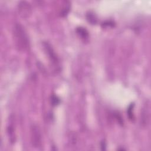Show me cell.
I'll return each mask as SVG.
<instances>
[{
    "label": "cell",
    "instance_id": "cell-1",
    "mask_svg": "<svg viewBox=\"0 0 151 151\" xmlns=\"http://www.w3.org/2000/svg\"><path fill=\"white\" fill-rule=\"evenodd\" d=\"M12 36L15 46L20 51H25L29 47L28 35L24 27L20 23H15L12 29Z\"/></svg>",
    "mask_w": 151,
    "mask_h": 151
},
{
    "label": "cell",
    "instance_id": "cell-2",
    "mask_svg": "<svg viewBox=\"0 0 151 151\" xmlns=\"http://www.w3.org/2000/svg\"><path fill=\"white\" fill-rule=\"evenodd\" d=\"M31 142L34 147H39L42 145V136L40 128L36 124H32L30 129Z\"/></svg>",
    "mask_w": 151,
    "mask_h": 151
},
{
    "label": "cell",
    "instance_id": "cell-3",
    "mask_svg": "<svg viewBox=\"0 0 151 151\" xmlns=\"http://www.w3.org/2000/svg\"><path fill=\"white\" fill-rule=\"evenodd\" d=\"M42 45L45 51V53L48 55L49 60H50L51 63L54 65V67L57 68L59 65V60L54 49L52 48L51 45L48 42H43Z\"/></svg>",
    "mask_w": 151,
    "mask_h": 151
},
{
    "label": "cell",
    "instance_id": "cell-4",
    "mask_svg": "<svg viewBox=\"0 0 151 151\" xmlns=\"http://www.w3.org/2000/svg\"><path fill=\"white\" fill-rule=\"evenodd\" d=\"M18 11L21 17L24 18H28L31 14L30 4L27 1H20L18 5Z\"/></svg>",
    "mask_w": 151,
    "mask_h": 151
},
{
    "label": "cell",
    "instance_id": "cell-5",
    "mask_svg": "<svg viewBox=\"0 0 151 151\" xmlns=\"http://www.w3.org/2000/svg\"><path fill=\"white\" fill-rule=\"evenodd\" d=\"M149 109L148 108V106H146V107L144 108L142 111L141 115V119L142 123L144 124L145 125L146 124L149 123Z\"/></svg>",
    "mask_w": 151,
    "mask_h": 151
},
{
    "label": "cell",
    "instance_id": "cell-6",
    "mask_svg": "<svg viewBox=\"0 0 151 151\" xmlns=\"http://www.w3.org/2000/svg\"><path fill=\"white\" fill-rule=\"evenodd\" d=\"M76 32L78 35L83 40H86L88 38V32L85 28L81 27H77L76 28Z\"/></svg>",
    "mask_w": 151,
    "mask_h": 151
},
{
    "label": "cell",
    "instance_id": "cell-7",
    "mask_svg": "<svg viewBox=\"0 0 151 151\" xmlns=\"http://www.w3.org/2000/svg\"><path fill=\"white\" fill-rule=\"evenodd\" d=\"M8 136L9 137V140L11 141V143H14L15 142V132H14V125L12 124H9L8 126Z\"/></svg>",
    "mask_w": 151,
    "mask_h": 151
},
{
    "label": "cell",
    "instance_id": "cell-8",
    "mask_svg": "<svg viewBox=\"0 0 151 151\" xmlns=\"http://www.w3.org/2000/svg\"><path fill=\"white\" fill-rule=\"evenodd\" d=\"M86 18L88 22L91 24H96L97 23V18L94 14L91 12H88V13H87Z\"/></svg>",
    "mask_w": 151,
    "mask_h": 151
},
{
    "label": "cell",
    "instance_id": "cell-9",
    "mask_svg": "<svg viewBox=\"0 0 151 151\" xmlns=\"http://www.w3.org/2000/svg\"><path fill=\"white\" fill-rule=\"evenodd\" d=\"M134 103H131L127 110V116L129 117V119L131 120V121H133L134 120V114H133V109H134Z\"/></svg>",
    "mask_w": 151,
    "mask_h": 151
},
{
    "label": "cell",
    "instance_id": "cell-10",
    "mask_svg": "<svg viewBox=\"0 0 151 151\" xmlns=\"http://www.w3.org/2000/svg\"><path fill=\"white\" fill-rule=\"evenodd\" d=\"M60 103V100L57 96H56L55 95H52L51 96V103L52 106H57Z\"/></svg>",
    "mask_w": 151,
    "mask_h": 151
},
{
    "label": "cell",
    "instance_id": "cell-11",
    "mask_svg": "<svg viewBox=\"0 0 151 151\" xmlns=\"http://www.w3.org/2000/svg\"><path fill=\"white\" fill-rule=\"evenodd\" d=\"M114 25V22H112V21H107V22H103L102 24V26L104 27H113Z\"/></svg>",
    "mask_w": 151,
    "mask_h": 151
},
{
    "label": "cell",
    "instance_id": "cell-12",
    "mask_svg": "<svg viewBox=\"0 0 151 151\" xmlns=\"http://www.w3.org/2000/svg\"><path fill=\"white\" fill-rule=\"evenodd\" d=\"M101 150H106V145L104 141H102L101 142Z\"/></svg>",
    "mask_w": 151,
    "mask_h": 151
}]
</instances>
